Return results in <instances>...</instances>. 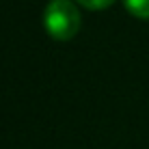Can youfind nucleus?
<instances>
[{
    "instance_id": "obj_2",
    "label": "nucleus",
    "mask_w": 149,
    "mask_h": 149,
    "mask_svg": "<svg viewBox=\"0 0 149 149\" xmlns=\"http://www.w3.org/2000/svg\"><path fill=\"white\" fill-rule=\"evenodd\" d=\"M125 2V9L136 17L149 19V0H123Z\"/></svg>"
},
{
    "instance_id": "obj_3",
    "label": "nucleus",
    "mask_w": 149,
    "mask_h": 149,
    "mask_svg": "<svg viewBox=\"0 0 149 149\" xmlns=\"http://www.w3.org/2000/svg\"><path fill=\"white\" fill-rule=\"evenodd\" d=\"M76 2L84 9H91V11H102V9L110 7L115 0H76Z\"/></svg>"
},
{
    "instance_id": "obj_1",
    "label": "nucleus",
    "mask_w": 149,
    "mask_h": 149,
    "mask_svg": "<svg viewBox=\"0 0 149 149\" xmlns=\"http://www.w3.org/2000/svg\"><path fill=\"white\" fill-rule=\"evenodd\" d=\"M43 26L56 41H69L80 30V13L71 0H52L43 11Z\"/></svg>"
}]
</instances>
